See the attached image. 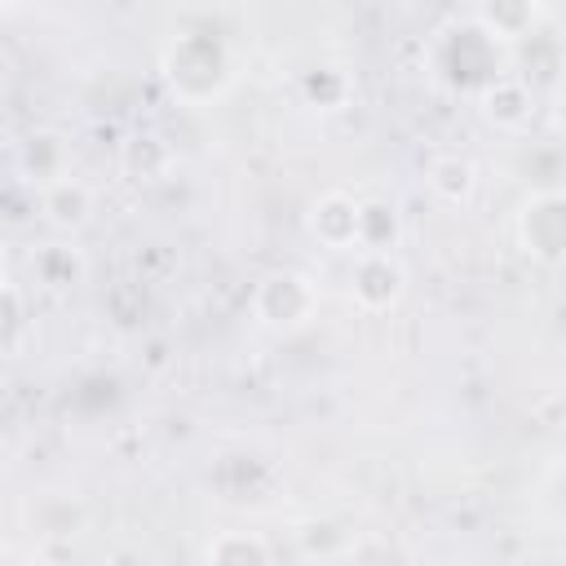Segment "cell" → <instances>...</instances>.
Returning <instances> with one entry per match:
<instances>
[{"mask_svg": "<svg viewBox=\"0 0 566 566\" xmlns=\"http://www.w3.org/2000/svg\"><path fill=\"white\" fill-rule=\"evenodd\" d=\"M164 80L186 106H203L230 84V53L217 35H181L164 49Z\"/></svg>", "mask_w": 566, "mask_h": 566, "instance_id": "1", "label": "cell"}, {"mask_svg": "<svg viewBox=\"0 0 566 566\" xmlns=\"http://www.w3.org/2000/svg\"><path fill=\"white\" fill-rule=\"evenodd\" d=\"M252 314L270 332H296L318 314V283L301 270H270L252 287Z\"/></svg>", "mask_w": 566, "mask_h": 566, "instance_id": "2", "label": "cell"}, {"mask_svg": "<svg viewBox=\"0 0 566 566\" xmlns=\"http://www.w3.org/2000/svg\"><path fill=\"white\" fill-rule=\"evenodd\" d=\"M517 248L539 265L566 261V190H539L522 203Z\"/></svg>", "mask_w": 566, "mask_h": 566, "instance_id": "3", "label": "cell"}, {"mask_svg": "<svg viewBox=\"0 0 566 566\" xmlns=\"http://www.w3.org/2000/svg\"><path fill=\"white\" fill-rule=\"evenodd\" d=\"M407 292V270L398 252H354L349 270V296L363 314H385L402 301Z\"/></svg>", "mask_w": 566, "mask_h": 566, "instance_id": "4", "label": "cell"}, {"mask_svg": "<svg viewBox=\"0 0 566 566\" xmlns=\"http://www.w3.org/2000/svg\"><path fill=\"white\" fill-rule=\"evenodd\" d=\"M358 208H363V199H354L345 190L318 195L310 203V217H305L310 239L327 252H358Z\"/></svg>", "mask_w": 566, "mask_h": 566, "instance_id": "5", "label": "cell"}, {"mask_svg": "<svg viewBox=\"0 0 566 566\" xmlns=\"http://www.w3.org/2000/svg\"><path fill=\"white\" fill-rule=\"evenodd\" d=\"M478 111H482V119L491 124V128H500V133H517V128H526L531 124V115H535V93H531V84L522 80V75H495L491 84H482L478 88Z\"/></svg>", "mask_w": 566, "mask_h": 566, "instance_id": "6", "label": "cell"}, {"mask_svg": "<svg viewBox=\"0 0 566 566\" xmlns=\"http://www.w3.org/2000/svg\"><path fill=\"white\" fill-rule=\"evenodd\" d=\"M40 217H44L53 230L75 234V230L88 226V217H93V190H88L80 177L62 172V177H53V181L40 186Z\"/></svg>", "mask_w": 566, "mask_h": 566, "instance_id": "7", "label": "cell"}, {"mask_svg": "<svg viewBox=\"0 0 566 566\" xmlns=\"http://www.w3.org/2000/svg\"><path fill=\"white\" fill-rule=\"evenodd\" d=\"M539 13H544V0H478L473 22H478L491 40L517 44V40H526V35L535 31Z\"/></svg>", "mask_w": 566, "mask_h": 566, "instance_id": "8", "label": "cell"}, {"mask_svg": "<svg viewBox=\"0 0 566 566\" xmlns=\"http://www.w3.org/2000/svg\"><path fill=\"white\" fill-rule=\"evenodd\" d=\"M424 186H429L442 203H469L473 190H478V168H473L469 155L447 150V155H433V159H429V168H424Z\"/></svg>", "mask_w": 566, "mask_h": 566, "instance_id": "9", "label": "cell"}, {"mask_svg": "<svg viewBox=\"0 0 566 566\" xmlns=\"http://www.w3.org/2000/svg\"><path fill=\"white\" fill-rule=\"evenodd\" d=\"M402 239V217L389 199H363L358 208V252H394Z\"/></svg>", "mask_w": 566, "mask_h": 566, "instance_id": "10", "label": "cell"}, {"mask_svg": "<svg viewBox=\"0 0 566 566\" xmlns=\"http://www.w3.org/2000/svg\"><path fill=\"white\" fill-rule=\"evenodd\" d=\"M31 279L40 287H49V292H66V287H75L84 279V256L75 248H66V243H49V248H40L31 256Z\"/></svg>", "mask_w": 566, "mask_h": 566, "instance_id": "11", "label": "cell"}, {"mask_svg": "<svg viewBox=\"0 0 566 566\" xmlns=\"http://www.w3.org/2000/svg\"><path fill=\"white\" fill-rule=\"evenodd\" d=\"M203 557H208V562H226V566H248V562L261 566V562L274 557V548H270L261 535H248V531H221L217 539H208Z\"/></svg>", "mask_w": 566, "mask_h": 566, "instance_id": "12", "label": "cell"}, {"mask_svg": "<svg viewBox=\"0 0 566 566\" xmlns=\"http://www.w3.org/2000/svg\"><path fill=\"white\" fill-rule=\"evenodd\" d=\"M0 349H4V358H18L22 349H27V340H31V318H27V301H22V287L9 279L4 283V292H0Z\"/></svg>", "mask_w": 566, "mask_h": 566, "instance_id": "13", "label": "cell"}, {"mask_svg": "<svg viewBox=\"0 0 566 566\" xmlns=\"http://www.w3.org/2000/svg\"><path fill=\"white\" fill-rule=\"evenodd\" d=\"M27 172H31L35 186H44V181L66 172V150H62L57 133H31L27 137Z\"/></svg>", "mask_w": 566, "mask_h": 566, "instance_id": "14", "label": "cell"}, {"mask_svg": "<svg viewBox=\"0 0 566 566\" xmlns=\"http://www.w3.org/2000/svg\"><path fill=\"white\" fill-rule=\"evenodd\" d=\"M27 0H0V13H18Z\"/></svg>", "mask_w": 566, "mask_h": 566, "instance_id": "15", "label": "cell"}]
</instances>
